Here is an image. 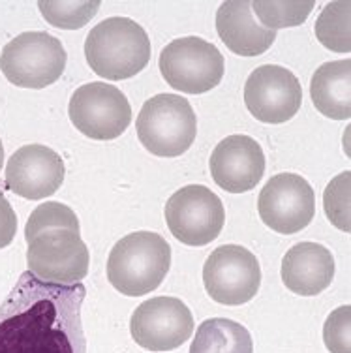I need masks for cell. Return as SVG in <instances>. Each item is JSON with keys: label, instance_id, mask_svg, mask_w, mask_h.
I'll return each instance as SVG.
<instances>
[{"label": "cell", "instance_id": "6da1fadb", "mask_svg": "<svg viewBox=\"0 0 351 353\" xmlns=\"http://www.w3.org/2000/svg\"><path fill=\"white\" fill-rule=\"evenodd\" d=\"M87 288L23 272L0 305V353H87L81 306Z\"/></svg>", "mask_w": 351, "mask_h": 353}, {"label": "cell", "instance_id": "7a4b0ae2", "mask_svg": "<svg viewBox=\"0 0 351 353\" xmlns=\"http://www.w3.org/2000/svg\"><path fill=\"white\" fill-rule=\"evenodd\" d=\"M85 57L92 72L103 79H130L147 68L150 61V38L134 19L109 17L88 32Z\"/></svg>", "mask_w": 351, "mask_h": 353}, {"label": "cell", "instance_id": "3957f363", "mask_svg": "<svg viewBox=\"0 0 351 353\" xmlns=\"http://www.w3.org/2000/svg\"><path fill=\"white\" fill-rule=\"evenodd\" d=\"M171 267V246L152 231L122 237L109 254V284L126 297H141L162 284Z\"/></svg>", "mask_w": 351, "mask_h": 353}, {"label": "cell", "instance_id": "277c9868", "mask_svg": "<svg viewBox=\"0 0 351 353\" xmlns=\"http://www.w3.org/2000/svg\"><path fill=\"white\" fill-rule=\"evenodd\" d=\"M137 137L150 154L175 158L192 147L197 136V117L186 98L156 94L137 115Z\"/></svg>", "mask_w": 351, "mask_h": 353}, {"label": "cell", "instance_id": "5b68a950", "mask_svg": "<svg viewBox=\"0 0 351 353\" xmlns=\"http://www.w3.org/2000/svg\"><path fill=\"white\" fill-rule=\"evenodd\" d=\"M62 41L48 32H23L8 41L0 54V70L8 81L21 88H46L66 68Z\"/></svg>", "mask_w": 351, "mask_h": 353}, {"label": "cell", "instance_id": "8992f818", "mask_svg": "<svg viewBox=\"0 0 351 353\" xmlns=\"http://www.w3.org/2000/svg\"><path fill=\"white\" fill-rule=\"evenodd\" d=\"M158 64L169 87L186 94H203L218 87L225 70L217 46L197 36L168 43L160 53Z\"/></svg>", "mask_w": 351, "mask_h": 353}, {"label": "cell", "instance_id": "52a82bcc", "mask_svg": "<svg viewBox=\"0 0 351 353\" xmlns=\"http://www.w3.org/2000/svg\"><path fill=\"white\" fill-rule=\"evenodd\" d=\"M166 222L177 241L205 246L218 239L225 222L222 199L203 184H188L166 203Z\"/></svg>", "mask_w": 351, "mask_h": 353}, {"label": "cell", "instance_id": "ba28073f", "mask_svg": "<svg viewBox=\"0 0 351 353\" xmlns=\"http://www.w3.org/2000/svg\"><path fill=\"white\" fill-rule=\"evenodd\" d=\"M68 115L83 136L109 141L122 136L132 123V108L126 96L109 83H87L74 92Z\"/></svg>", "mask_w": 351, "mask_h": 353}, {"label": "cell", "instance_id": "9c48e42d", "mask_svg": "<svg viewBox=\"0 0 351 353\" xmlns=\"http://www.w3.org/2000/svg\"><path fill=\"white\" fill-rule=\"evenodd\" d=\"M27 263L28 271L41 282L72 285L87 276L90 256L79 233L49 230L28 243Z\"/></svg>", "mask_w": 351, "mask_h": 353}, {"label": "cell", "instance_id": "30bf717a", "mask_svg": "<svg viewBox=\"0 0 351 353\" xmlns=\"http://www.w3.org/2000/svg\"><path fill=\"white\" fill-rule=\"evenodd\" d=\"M203 284L210 299L220 305H244L259 292L261 267L248 248L223 245L212 252L205 261Z\"/></svg>", "mask_w": 351, "mask_h": 353}, {"label": "cell", "instance_id": "8fae6325", "mask_svg": "<svg viewBox=\"0 0 351 353\" xmlns=\"http://www.w3.org/2000/svg\"><path fill=\"white\" fill-rule=\"evenodd\" d=\"M257 211L267 228L282 235H293L312 222L316 196L306 179L295 173H280L263 186Z\"/></svg>", "mask_w": 351, "mask_h": 353}, {"label": "cell", "instance_id": "7c38bea8", "mask_svg": "<svg viewBox=\"0 0 351 353\" xmlns=\"http://www.w3.org/2000/svg\"><path fill=\"white\" fill-rule=\"evenodd\" d=\"M130 333L135 344L150 352L181 347L194 333V316L177 297H154L141 303L132 314Z\"/></svg>", "mask_w": 351, "mask_h": 353}, {"label": "cell", "instance_id": "4fadbf2b", "mask_svg": "<svg viewBox=\"0 0 351 353\" xmlns=\"http://www.w3.org/2000/svg\"><path fill=\"white\" fill-rule=\"evenodd\" d=\"M244 103L261 123H288L301 109L303 88L293 72L277 64H265L246 79Z\"/></svg>", "mask_w": 351, "mask_h": 353}, {"label": "cell", "instance_id": "5bb4252c", "mask_svg": "<svg viewBox=\"0 0 351 353\" xmlns=\"http://www.w3.org/2000/svg\"><path fill=\"white\" fill-rule=\"evenodd\" d=\"M64 162L46 145H25L12 154L6 165V186L25 199H46L64 183Z\"/></svg>", "mask_w": 351, "mask_h": 353}, {"label": "cell", "instance_id": "9a60e30c", "mask_svg": "<svg viewBox=\"0 0 351 353\" xmlns=\"http://www.w3.org/2000/svg\"><path fill=\"white\" fill-rule=\"evenodd\" d=\"M210 175L222 190L244 194L256 188L265 173L261 145L250 136L235 134L218 143L209 160Z\"/></svg>", "mask_w": 351, "mask_h": 353}, {"label": "cell", "instance_id": "2e32d148", "mask_svg": "<svg viewBox=\"0 0 351 353\" xmlns=\"http://www.w3.org/2000/svg\"><path fill=\"white\" fill-rule=\"evenodd\" d=\"M334 258L318 243H299L282 259V282L290 292L314 297L331 285Z\"/></svg>", "mask_w": 351, "mask_h": 353}, {"label": "cell", "instance_id": "e0dca14e", "mask_svg": "<svg viewBox=\"0 0 351 353\" xmlns=\"http://www.w3.org/2000/svg\"><path fill=\"white\" fill-rule=\"evenodd\" d=\"M217 30L225 48L241 57L263 54L277 40V30L261 27L246 0H228L218 8Z\"/></svg>", "mask_w": 351, "mask_h": 353}, {"label": "cell", "instance_id": "ac0fdd59", "mask_svg": "<svg viewBox=\"0 0 351 353\" xmlns=\"http://www.w3.org/2000/svg\"><path fill=\"white\" fill-rule=\"evenodd\" d=\"M312 102L319 113L334 121L351 117V61H332L321 64L310 81Z\"/></svg>", "mask_w": 351, "mask_h": 353}, {"label": "cell", "instance_id": "d6986e66", "mask_svg": "<svg viewBox=\"0 0 351 353\" xmlns=\"http://www.w3.org/2000/svg\"><path fill=\"white\" fill-rule=\"evenodd\" d=\"M190 353H254L248 329L233 319H205L197 327Z\"/></svg>", "mask_w": 351, "mask_h": 353}, {"label": "cell", "instance_id": "ffe728a7", "mask_svg": "<svg viewBox=\"0 0 351 353\" xmlns=\"http://www.w3.org/2000/svg\"><path fill=\"white\" fill-rule=\"evenodd\" d=\"M316 38L334 53L351 51V2L337 0L321 10L316 21Z\"/></svg>", "mask_w": 351, "mask_h": 353}, {"label": "cell", "instance_id": "44dd1931", "mask_svg": "<svg viewBox=\"0 0 351 353\" xmlns=\"http://www.w3.org/2000/svg\"><path fill=\"white\" fill-rule=\"evenodd\" d=\"M314 2H274V0H256L252 2V14L257 15L259 25L269 30H278V28L299 27L314 10Z\"/></svg>", "mask_w": 351, "mask_h": 353}, {"label": "cell", "instance_id": "7402d4cb", "mask_svg": "<svg viewBox=\"0 0 351 353\" xmlns=\"http://www.w3.org/2000/svg\"><path fill=\"white\" fill-rule=\"evenodd\" d=\"M100 6L101 4L98 0H85V2L40 0L38 2L43 19L48 21L51 27L64 28V30H75V28L85 27L88 21L98 14Z\"/></svg>", "mask_w": 351, "mask_h": 353}, {"label": "cell", "instance_id": "603a6c76", "mask_svg": "<svg viewBox=\"0 0 351 353\" xmlns=\"http://www.w3.org/2000/svg\"><path fill=\"white\" fill-rule=\"evenodd\" d=\"M49 230H70L79 233V220L68 205L59 203V201L41 203L40 207L34 209L28 218L25 225V239L27 243H30L34 237Z\"/></svg>", "mask_w": 351, "mask_h": 353}, {"label": "cell", "instance_id": "cb8c5ba5", "mask_svg": "<svg viewBox=\"0 0 351 353\" xmlns=\"http://www.w3.org/2000/svg\"><path fill=\"white\" fill-rule=\"evenodd\" d=\"M350 194H351V173L344 171L334 176L329 186L325 188L323 207L325 214L334 228L350 233L351 214H350Z\"/></svg>", "mask_w": 351, "mask_h": 353}, {"label": "cell", "instance_id": "d4e9b609", "mask_svg": "<svg viewBox=\"0 0 351 353\" xmlns=\"http://www.w3.org/2000/svg\"><path fill=\"white\" fill-rule=\"evenodd\" d=\"M351 306H340L329 314L323 327L325 346L331 353H351Z\"/></svg>", "mask_w": 351, "mask_h": 353}, {"label": "cell", "instance_id": "484cf974", "mask_svg": "<svg viewBox=\"0 0 351 353\" xmlns=\"http://www.w3.org/2000/svg\"><path fill=\"white\" fill-rule=\"evenodd\" d=\"M15 231H17V216L4 194H0V250L14 241Z\"/></svg>", "mask_w": 351, "mask_h": 353}, {"label": "cell", "instance_id": "4316f807", "mask_svg": "<svg viewBox=\"0 0 351 353\" xmlns=\"http://www.w3.org/2000/svg\"><path fill=\"white\" fill-rule=\"evenodd\" d=\"M2 163H4V147H2V141H0V170H2Z\"/></svg>", "mask_w": 351, "mask_h": 353}]
</instances>
